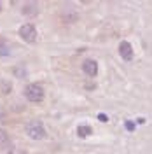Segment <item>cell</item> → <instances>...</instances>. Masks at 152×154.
I'll use <instances>...</instances> for the list:
<instances>
[{
    "label": "cell",
    "mask_w": 152,
    "mask_h": 154,
    "mask_svg": "<svg viewBox=\"0 0 152 154\" xmlns=\"http://www.w3.org/2000/svg\"><path fill=\"white\" fill-rule=\"evenodd\" d=\"M7 144H9V135H7V131L0 130V147L2 145H7Z\"/></svg>",
    "instance_id": "obj_7"
},
{
    "label": "cell",
    "mask_w": 152,
    "mask_h": 154,
    "mask_svg": "<svg viewBox=\"0 0 152 154\" xmlns=\"http://www.w3.org/2000/svg\"><path fill=\"white\" fill-rule=\"evenodd\" d=\"M26 133L33 140H42V138H46V128L38 119H33L26 125Z\"/></svg>",
    "instance_id": "obj_1"
},
{
    "label": "cell",
    "mask_w": 152,
    "mask_h": 154,
    "mask_svg": "<svg viewBox=\"0 0 152 154\" xmlns=\"http://www.w3.org/2000/svg\"><path fill=\"white\" fill-rule=\"evenodd\" d=\"M37 12H38V7H37L35 2H30V4H26V5L23 7V14H25V16H35Z\"/></svg>",
    "instance_id": "obj_6"
},
{
    "label": "cell",
    "mask_w": 152,
    "mask_h": 154,
    "mask_svg": "<svg viewBox=\"0 0 152 154\" xmlns=\"http://www.w3.org/2000/svg\"><path fill=\"white\" fill-rule=\"evenodd\" d=\"M79 135H81V137L91 135V128H89V126H79Z\"/></svg>",
    "instance_id": "obj_8"
},
{
    "label": "cell",
    "mask_w": 152,
    "mask_h": 154,
    "mask_svg": "<svg viewBox=\"0 0 152 154\" xmlns=\"http://www.w3.org/2000/svg\"><path fill=\"white\" fill-rule=\"evenodd\" d=\"M82 70H84V74H87L89 77H95L96 74H98V63H96L95 60H84Z\"/></svg>",
    "instance_id": "obj_5"
},
{
    "label": "cell",
    "mask_w": 152,
    "mask_h": 154,
    "mask_svg": "<svg viewBox=\"0 0 152 154\" xmlns=\"http://www.w3.org/2000/svg\"><path fill=\"white\" fill-rule=\"evenodd\" d=\"M0 9H2V4H0Z\"/></svg>",
    "instance_id": "obj_9"
},
{
    "label": "cell",
    "mask_w": 152,
    "mask_h": 154,
    "mask_svg": "<svg viewBox=\"0 0 152 154\" xmlns=\"http://www.w3.org/2000/svg\"><path fill=\"white\" fill-rule=\"evenodd\" d=\"M19 37L23 38L25 42H35L37 38V30L32 23H25L21 28H19Z\"/></svg>",
    "instance_id": "obj_3"
},
{
    "label": "cell",
    "mask_w": 152,
    "mask_h": 154,
    "mask_svg": "<svg viewBox=\"0 0 152 154\" xmlns=\"http://www.w3.org/2000/svg\"><path fill=\"white\" fill-rule=\"evenodd\" d=\"M119 54H121V58L123 60H126V61H131L133 60V48H131V44L129 42H121L119 44Z\"/></svg>",
    "instance_id": "obj_4"
},
{
    "label": "cell",
    "mask_w": 152,
    "mask_h": 154,
    "mask_svg": "<svg viewBox=\"0 0 152 154\" xmlns=\"http://www.w3.org/2000/svg\"><path fill=\"white\" fill-rule=\"evenodd\" d=\"M25 96L28 98V102H33V103H38L44 100V89L38 84H28L25 88Z\"/></svg>",
    "instance_id": "obj_2"
}]
</instances>
